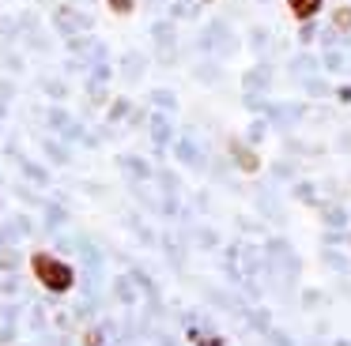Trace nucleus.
Segmentation results:
<instances>
[{
	"mask_svg": "<svg viewBox=\"0 0 351 346\" xmlns=\"http://www.w3.org/2000/svg\"><path fill=\"white\" fill-rule=\"evenodd\" d=\"M34 275H38L49 290H69L72 286V267H64L61 260H53V256H46V252L34 256Z\"/></svg>",
	"mask_w": 351,
	"mask_h": 346,
	"instance_id": "f257e3e1",
	"label": "nucleus"
},
{
	"mask_svg": "<svg viewBox=\"0 0 351 346\" xmlns=\"http://www.w3.org/2000/svg\"><path fill=\"white\" fill-rule=\"evenodd\" d=\"M287 4H291V12H295L298 19H310V15L321 12V0H287Z\"/></svg>",
	"mask_w": 351,
	"mask_h": 346,
	"instance_id": "f03ea898",
	"label": "nucleus"
},
{
	"mask_svg": "<svg viewBox=\"0 0 351 346\" xmlns=\"http://www.w3.org/2000/svg\"><path fill=\"white\" fill-rule=\"evenodd\" d=\"M336 27H340V30H348V27H351V8H343V12H336Z\"/></svg>",
	"mask_w": 351,
	"mask_h": 346,
	"instance_id": "7ed1b4c3",
	"label": "nucleus"
},
{
	"mask_svg": "<svg viewBox=\"0 0 351 346\" xmlns=\"http://www.w3.org/2000/svg\"><path fill=\"white\" fill-rule=\"evenodd\" d=\"M110 8L114 12H132V0H110Z\"/></svg>",
	"mask_w": 351,
	"mask_h": 346,
	"instance_id": "20e7f679",
	"label": "nucleus"
}]
</instances>
